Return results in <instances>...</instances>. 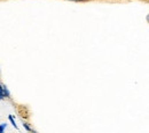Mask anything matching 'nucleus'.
<instances>
[{
  "label": "nucleus",
  "instance_id": "3",
  "mask_svg": "<svg viewBox=\"0 0 149 133\" xmlns=\"http://www.w3.org/2000/svg\"><path fill=\"white\" fill-rule=\"evenodd\" d=\"M8 119H9V122L12 123V125H13L15 129H17V125H16V123H15V119H14V117H13L12 115H9V116H8Z\"/></svg>",
  "mask_w": 149,
  "mask_h": 133
},
{
  "label": "nucleus",
  "instance_id": "6",
  "mask_svg": "<svg viewBox=\"0 0 149 133\" xmlns=\"http://www.w3.org/2000/svg\"><path fill=\"white\" fill-rule=\"evenodd\" d=\"M67 1H73V2H87V1H92V0H67Z\"/></svg>",
  "mask_w": 149,
  "mask_h": 133
},
{
  "label": "nucleus",
  "instance_id": "2",
  "mask_svg": "<svg viewBox=\"0 0 149 133\" xmlns=\"http://www.w3.org/2000/svg\"><path fill=\"white\" fill-rule=\"evenodd\" d=\"M23 128H24V129H25V130H27L28 132H33V133L37 132L36 130H33V129H32V128L30 126L29 123H27V122H24V121H23Z\"/></svg>",
  "mask_w": 149,
  "mask_h": 133
},
{
  "label": "nucleus",
  "instance_id": "5",
  "mask_svg": "<svg viewBox=\"0 0 149 133\" xmlns=\"http://www.w3.org/2000/svg\"><path fill=\"white\" fill-rule=\"evenodd\" d=\"M3 100V95H2V83L0 82V101Z\"/></svg>",
  "mask_w": 149,
  "mask_h": 133
},
{
  "label": "nucleus",
  "instance_id": "4",
  "mask_svg": "<svg viewBox=\"0 0 149 133\" xmlns=\"http://www.w3.org/2000/svg\"><path fill=\"white\" fill-rule=\"evenodd\" d=\"M6 128H7V124H6V123H1V124H0V133H3Z\"/></svg>",
  "mask_w": 149,
  "mask_h": 133
},
{
  "label": "nucleus",
  "instance_id": "1",
  "mask_svg": "<svg viewBox=\"0 0 149 133\" xmlns=\"http://www.w3.org/2000/svg\"><path fill=\"white\" fill-rule=\"evenodd\" d=\"M2 95H3V99H10V93L5 84H2Z\"/></svg>",
  "mask_w": 149,
  "mask_h": 133
},
{
  "label": "nucleus",
  "instance_id": "7",
  "mask_svg": "<svg viewBox=\"0 0 149 133\" xmlns=\"http://www.w3.org/2000/svg\"><path fill=\"white\" fill-rule=\"evenodd\" d=\"M0 1H3V0H0Z\"/></svg>",
  "mask_w": 149,
  "mask_h": 133
}]
</instances>
